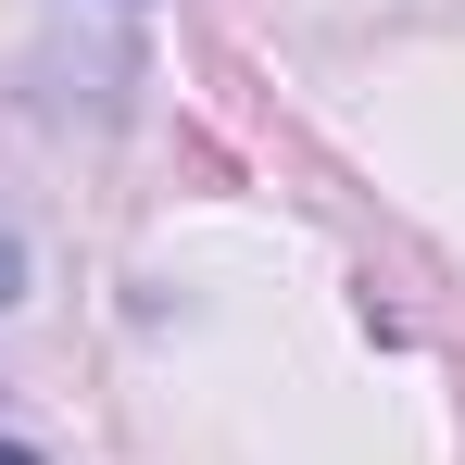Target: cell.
Returning a JSON list of instances; mask_svg holds the SVG:
<instances>
[{"mask_svg":"<svg viewBox=\"0 0 465 465\" xmlns=\"http://www.w3.org/2000/svg\"><path fill=\"white\" fill-rule=\"evenodd\" d=\"M25 302V252H13V227H0V314Z\"/></svg>","mask_w":465,"mask_h":465,"instance_id":"cell-1","label":"cell"},{"mask_svg":"<svg viewBox=\"0 0 465 465\" xmlns=\"http://www.w3.org/2000/svg\"><path fill=\"white\" fill-rule=\"evenodd\" d=\"M0 465H38V453H25V440H0Z\"/></svg>","mask_w":465,"mask_h":465,"instance_id":"cell-2","label":"cell"}]
</instances>
